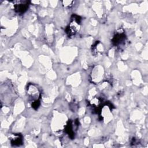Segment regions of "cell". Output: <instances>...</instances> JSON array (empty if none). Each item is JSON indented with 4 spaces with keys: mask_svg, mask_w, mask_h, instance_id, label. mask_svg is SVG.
Listing matches in <instances>:
<instances>
[{
    "mask_svg": "<svg viewBox=\"0 0 148 148\" xmlns=\"http://www.w3.org/2000/svg\"><path fill=\"white\" fill-rule=\"evenodd\" d=\"M27 94L31 100L32 107L35 109H37L40 105V98L41 92L39 88L35 84H29L27 87Z\"/></svg>",
    "mask_w": 148,
    "mask_h": 148,
    "instance_id": "cell-1",
    "label": "cell"
},
{
    "mask_svg": "<svg viewBox=\"0 0 148 148\" xmlns=\"http://www.w3.org/2000/svg\"><path fill=\"white\" fill-rule=\"evenodd\" d=\"M80 17L77 15H73L70 24H69L68 27L66 28V32L69 36H72L74 35L78 31L80 26Z\"/></svg>",
    "mask_w": 148,
    "mask_h": 148,
    "instance_id": "cell-2",
    "label": "cell"
},
{
    "mask_svg": "<svg viewBox=\"0 0 148 148\" xmlns=\"http://www.w3.org/2000/svg\"><path fill=\"white\" fill-rule=\"evenodd\" d=\"M125 35L123 32H118L114 36L112 42L114 46H119L124 44L125 41Z\"/></svg>",
    "mask_w": 148,
    "mask_h": 148,
    "instance_id": "cell-3",
    "label": "cell"
},
{
    "mask_svg": "<svg viewBox=\"0 0 148 148\" xmlns=\"http://www.w3.org/2000/svg\"><path fill=\"white\" fill-rule=\"evenodd\" d=\"M29 2L28 1H21L18 4L14 5V9L16 12L18 13H23L27 9L28 7Z\"/></svg>",
    "mask_w": 148,
    "mask_h": 148,
    "instance_id": "cell-4",
    "label": "cell"
},
{
    "mask_svg": "<svg viewBox=\"0 0 148 148\" xmlns=\"http://www.w3.org/2000/svg\"><path fill=\"white\" fill-rule=\"evenodd\" d=\"M10 142L14 146H19L22 143V137L18 134H14L10 138Z\"/></svg>",
    "mask_w": 148,
    "mask_h": 148,
    "instance_id": "cell-5",
    "label": "cell"
}]
</instances>
